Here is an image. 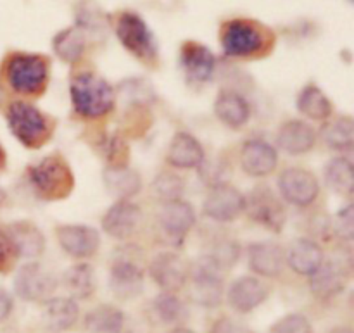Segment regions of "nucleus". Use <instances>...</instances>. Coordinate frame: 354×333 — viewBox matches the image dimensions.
I'll use <instances>...</instances> for the list:
<instances>
[{
	"label": "nucleus",
	"mask_w": 354,
	"mask_h": 333,
	"mask_svg": "<svg viewBox=\"0 0 354 333\" xmlns=\"http://www.w3.org/2000/svg\"><path fill=\"white\" fill-rule=\"evenodd\" d=\"M50 82V59L44 54L10 52L0 64V85L14 95L40 97Z\"/></svg>",
	"instance_id": "obj_1"
},
{
	"label": "nucleus",
	"mask_w": 354,
	"mask_h": 333,
	"mask_svg": "<svg viewBox=\"0 0 354 333\" xmlns=\"http://www.w3.org/2000/svg\"><path fill=\"white\" fill-rule=\"evenodd\" d=\"M220 44L227 57L258 59L272 52L275 33L259 21L234 17L221 24Z\"/></svg>",
	"instance_id": "obj_2"
},
{
	"label": "nucleus",
	"mask_w": 354,
	"mask_h": 333,
	"mask_svg": "<svg viewBox=\"0 0 354 333\" xmlns=\"http://www.w3.org/2000/svg\"><path fill=\"white\" fill-rule=\"evenodd\" d=\"M73 111L83 120H100L116 107L114 86L93 71L76 73L69 83Z\"/></svg>",
	"instance_id": "obj_3"
},
{
	"label": "nucleus",
	"mask_w": 354,
	"mask_h": 333,
	"mask_svg": "<svg viewBox=\"0 0 354 333\" xmlns=\"http://www.w3.org/2000/svg\"><path fill=\"white\" fill-rule=\"evenodd\" d=\"M24 176L33 196L45 202L68 199L75 190V173L61 154L45 155L28 166Z\"/></svg>",
	"instance_id": "obj_4"
},
{
	"label": "nucleus",
	"mask_w": 354,
	"mask_h": 333,
	"mask_svg": "<svg viewBox=\"0 0 354 333\" xmlns=\"http://www.w3.org/2000/svg\"><path fill=\"white\" fill-rule=\"evenodd\" d=\"M6 123L12 137L28 151L48 144L54 133V121L30 100H10L3 109Z\"/></svg>",
	"instance_id": "obj_5"
},
{
	"label": "nucleus",
	"mask_w": 354,
	"mask_h": 333,
	"mask_svg": "<svg viewBox=\"0 0 354 333\" xmlns=\"http://www.w3.org/2000/svg\"><path fill=\"white\" fill-rule=\"evenodd\" d=\"M113 28L120 44L145 66H156L159 59L158 41L140 14L121 10L114 14Z\"/></svg>",
	"instance_id": "obj_6"
},
{
	"label": "nucleus",
	"mask_w": 354,
	"mask_h": 333,
	"mask_svg": "<svg viewBox=\"0 0 354 333\" xmlns=\"http://www.w3.org/2000/svg\"><path fill=\"white\" fill-rule=\"evenodd\" d=\"M197 223L196 209L190 202L180 199L171 202H161L156 214V230L166 245L173 249H182L187 235Z\"/></svg>",
	"instance_id": "obj_7"
},
{
	"label": "nucleus",
	"mask_w": 354,
	"mask_h": 333,
	"mask_svg": "<svg viewBox=\"0 0 354 333\" xmlns=\"http://www.w3.org/2000/svg\"><path fill=\"white\" fill-rule=\"evenodd\" d=\"M244 214L258 227L279 235L287 223V211L280 196L273 192L270 185L254 187L245 196Z\"/></svg>",
	"instance_id": "obj_8"
},
{
	"label": "nucleus",
	"mask_w": 354,
	"mask_h": 333,
	"mask_svg": "<svg viewBox=\"0 0 354 333\" xmlns=\"http://www.w3.org/2000/svg\"><path fill=\"white\" fill-rule=\"evenodd\" d=\"M279 196L283 202L306 209L318 200L322 192L317 175L303 166H289L279 176Z\"/></svg>",
	"instance_id": "obj_9"
},
{
	"label": "nucleus",
	"mask_w": 354,
	"mask_h": 333,
	"mask_svg": "<svg viewBox=\"0 0 354 333\" xmlns=\"http://www.w3.org/2000/svg\"><path fill=\"white\" fill-rule=\"evenodd\" d=\"M57 276L38 261L24 263L14 276V292L26 303H47L57 292Z\"/></svg>",
	"instance_id": "obj_10"
},
{
	"label": "nucleus",
	"mask_w": 354,
	"mask_h": 333,
	"mask_svg": "<svg viewBox=\"0 0 354 333\" xmlns=\"http://www.w3.org/2000/svg\"><path fill=\"white\" fill-rule=\"evenodd\" d=\"M245 193L228 182L214 183L209 187L203 202V213L214 223L227 225L244 214Z\"/></svg>",
	"instance_id": "obj_11"
},
{
	"label": "nucleus",
	"mask_w": 354,
	"mask_h": 333,
	"mask_svg": "<svg viewBox=\"0 0 354 333\" xmlns=\"http://www.w3.org/2000/svg\"><path fill=\"white\" fill-rule=\"evenodd\" d=\"M189 296L192 303L203 307H218L225 299V278L223 273L214 269L203 259L190 265L189 275Z\"/></svg>",
	"instance_id": "obj_12"
},
{
	"label": "nucleus",
	"mask_w": 354,
	"mask_h": 333,
	"mask_svg": "<svg viewBox=\"0 0 354 333\" xmlns=\"http://www.w3.org/2000/svg\"><path fill=\"white\" fill-rule=\"evenodd\" d=\"M147 275L161 289V292H175L185 289L190 275V263L176 251H165L149 261Z\"/></svg>",
	"instance_id": "obj_13"
},
{
	"label": "nucleus",
	"mask_w": 354,
	"mask_h": 333,
	"mask_svg": "<svg viewBox=\"0 0 354 333\" xmlns=\"http://www.w3.org/2000/svg\"><path fill=\"white\" fill-rule=\"evenodd\" d=\"M144 223V211L133 200H116L104 213L100 227L107 237L114 240H130Z\"/></svg>",
	"instance_id": "obj_14"
},
{
	"label": "nucleus",
	"mask_w": 354,
	"mask_h": 333,
	"mask_svg": "<svg viewBox=\"0 0 354 333\" xmlns=\"http://www.w3.org/2000/svg\"><path fill=\"white\" fill-rule=\"evenodd\" d=\"M351 282V266L342 259H325L320 268L308 276V287L322 301L334 299L348 289Z\"/></svg>",
	"instance_id": "obj_15"
},
{
	"label": "nucleus",
	"mask_w": 354,
	"mask_h": 333,
	"mask_svg": "<svg viewBox=\"0 0 354 333\" xmlns=\"http://www.w3.org/2000/svg\"><path fill=\"white\" fill-rule=\"evenodd\" d=\"M55 238L61 251L76 261L93 258L100 249V234L88 225H57Z\"/></svg>",
	"instance_id": "obj_16"
},
{
	"label": "nucleus",
	"mask_w": 354,
	"mask_h": 333,
	"mask_svg": "<svg viewBox=\"0 0 354 333\" xmlns=\"http://www.w3.org/2000/svg\"><path fill=\"white\" fill-rule=\"evenodd\" d=\"M279 151L265 138H249L241 145L239 164L251 178H266L279 168Z\"/></svg>",
	"instance_id": "obj_17"
},
{
	"label": "nucleus",
	"mask_w": 354,
	"mask_h": 333,
	"mask_svg": "<svg viewBox=\"0 0 354 333\" xmlns=\"http://www.w3.org/2000/svg\"><path fill=\"white\" fill-rule=\"evenodd\" d=\"M270 294H272V287L265 280L256 275H244L232 282V285L225 292V297L232 310L245 314L265 304Z\"/></svg>",
	"instance_id": "obj_18"
},
{
	"label": "nucleus",
	"mask_w": 354,
	"mask_h": 333,
	"mask_svg": "<svg viewBox=\"0 0 354 333\" xmlns=\"http://www.w3.org/2000/svg\"><path fill=\"white\" fill-rule=\"evenodd\" d=\"M248 265L259 278H279L287 268L286 247L272 240L252 242L248 247Z\"/></svg>",
	"instance_id": "obj_19"
},
{
	"label": "nucleus",
	"mask_w": 354,
	"mask_h": 333,
	"mask_svg": "<svg viewBox=\"0 0 354 333\" xmlns=\"http://www.w3.org/2000/svg\"><path fill=\"white\" fill-rule=\"evenodd\" d=\"M145 283V269L130 258L113 259L109 269V287L116 299L130 301L142 294Z\"/></svg>",
	"instance_id": "obj_20"
},
{
	"label": "nucleus",
	"mask_w": 354,
	"mask_h": 333,
	"mask_svg": "<svg viewBox=\"0 0 354 333\" xmlns=\"http://www.w3.org/2000/svg\"><path fill=\"white\" fill-rule=\"evenodd\" d=\"M204 161H206V151L196 135L189 131H178L173 135L166 152V162L169 168L190 171V169H199Z\"/></svg>",
	"instance_id": "obj_21"
},
{
	"label": "nucleus",
	"mask_w": 354,
	"mask_h": 333,
	"mask_svg": "<svg viewBox=\"0 0 354 333\" xmlns=\"http://www.w3.org/2000/svg\"><path fill=\"white\" fill-rule=\"evenodd\" d=\"M317 140L318 131L315 130L313 124L303 120L283 121L277 131V147L294 158L310 154L317 145Z\"/></svg>",
	"instance_id": "obj_22"
},
{
	"label": "nucleus",
	"mask_w": 354,
	"mask_h": 333,
	"mask_svg": "<svg viewBox=\"0 0 354 333\" xmlns=\"http://www.w3.org/2000/svg\"><path fill=\"white\" fill-rule=\"evenodd\" d=\"M180 64L187 79L192 83H206L216 71V57L206 45L187 40L180 48Z\"/></svg>",
	"instance_id": "obj_23"
},
{
	"label": "nucleus",
	"mask_w": 354,
	"mask_h": 333,
	"mask_svg": "<svg viewBox=\"0 0 354 333\" xmlns=\"http://www.w3.org/2000/svg\"><path fill=\"white\" fill-rule=\"evenodd\" d=\"M286 258L287 268L292 269L296 275L311 276L325 261V251L315 238L301 237L286 249Z\"/></svg>",
	"instance_id": "obj_24"
},
{
	"label": "nucleus",
	"mask_w": 354,
	"mask_h": 333,
	"mask_svg": "<svg viewBox=\"0 0 354 333\" xmlns=\"http://www.w3.org/2000/svg\"><path fill=\"white\" fill-rule=\"evenodd\" d=\"M214 116L220 120L221 124H225L230 130H241L251 120V104L234 90H221L214 100Z\"/></svg>",
	"instance_id": "obj_25"
},
{
	"label": "nucleus",
	"mask_w": 354,
	"mask_h": 333,
	"mask_svg": "<svg viewBox=\"0 0 354 333\" xmlns=\"http://www.w3.org/2000/svg\"><path fill=\"white\" fill-rule=\"evenodd\" d=\"M6 230L9 231L10 238L16 244L21 259H37L45 252V245H47L45 235L33 221H12V223L6 225Z\"/></svg>",
	"instance_id": "obj_26"
},
{
	"label": "nucleus",
	"mask_w": 354,
	"mask_h": 333,
	"mask_svg": "<svg viewBox=\"0 0 354 333\" xmlns=\"http://www.w3.org/2000/svg\"><path fill=\"white\" fill-rule=\"evenodd\" d=\"M102 182L107 192L116 197V200H131L140 193L144 185L140 173L130 166H121V168L106 166L102 171Z\"/></svg>",
	"instance_id": "obj_27"
},
{
	"label": "nucleus",
	"mask_w": 354,
	"mask_h": 333,
	"mask_svg": "<svg viewBox=\"0 0 354 333\" xmlns=\"http://www.w3.org/2000/svg\"><path fill=\"white\" fill-rule=\"evenodd\" d=\"M44 323L50 332H68L80 318V306L71 297H52L44 303Z\"/></svg>",
	"instance_id": "obj_28"
},
{
	"label": "nucleus",
	"mask_w": 354,
	"mask_h": 333,
	"mask_svg": "<svg viewBox=\"0 0 354 333\" xmlns=\"http://www.w3.org/2000/svg\"><path fill=\"white\" fill-rule=\"evenodd\" d=\"M296 107L310 121H322L324 123L328 117L334 116V104L317 83H308L299 90Z\"/></svg>",
	"instance_id": "obj_29"
},
{
	"label": "nucleus",
	"mask_w": 354,
	"mask_h": 333,
	"mask_svg": "<svg viewBox=\"0 0 354 333\" xmlns=\"http://www.w3.org/2000/svg\"><path fill=\"white\" fill-rule=\"evenodd\" d=\"M242 245L237 238L228 237V235H221V237H214L207 245L206 252L203 254V261L213 266L218 272L225 273L228 269L234 268L242 258Z\"/></svg>",
	"instance_id": "obj_30"
},
{
	"label": "nucleus",
	"mask_w": 354,
	"mask_h": 333,
	"mask_svg": "<svg viewBox=\"0 0 354 333\" xmlns=\"http://www.w3.org/2000/svg\"><path fill=\"white\" fill-rule=\"evenodd\" d=\"M62 285L69 297L75 301H85L93 296L97 289L95 269L90 263L78 261L69 266L62 275Z\"/></svg>",
	"instance_id": "obj_31"
},
{
	"label": "nucleus",
	"mask_w": 354,
	"mask_h": 333,
	"mask_svg": "<svg viewBox=\"0 0 354 333\" xmlns=\"http://www.w3.org/2000/svg\"><path fill=\"white\" fill-rule=\"evenodd\" d=\"M318 137L324 140L327 147L332 151L348 152L354 145V121L349 114H341V116H332L324 121Z\"/></svg>",
	"instance_id": "obj_32"
},
{
	"label": "nucleus",
	"mask_w": 354,
	"mask_h": 333,
	"mask_svg": "<svg viewBox=\"0 0 354 333\" xmlns=\"http://www.w3.org/2000/svg\"><path fill=\"white\" fill-rule=\"evenodd\" d=\"M124 323V313L113 304H99L85 316V330L88 333H121Z\"/></svg>",
	"instance_id": "obj_33"
},
{
	"label": "nucleus",
	"mask_w": 354,
	"mask_h": 333,
	"mask_svg": "<svg viewBox=\"0 0 354 333\" xmlns=\"http://www.w3.org/2000/svg\"><path fill=\"white\" fill-rule=\"evenodd\" d=\"M55 55L61 61L68 62V64H76L80 59L83 57L86 48V38L85 33L80 26L66 28V30L59 31L52 41Z\"/></svg>",
	"instance_id": "obj_34"
},
{
	"label": "nucleus",
	"mask_w": 354,
	"mask_h": 333,
	"mask_svg": "<svg viewBox=\"0 0 354 333\" xmlns=\"http://www.w3.org/2000/svg\"><path fill=\"white\" fill-rule=\"evenodd\" d=\"M325 183L328 189L344 197H351L354 192V168L351 159L339 155L328 161L325 166Z\"/></svg>",
	"instance_id": "obj_35"
},
{
	"label": "nucleus",
	"mask_w": 354,
	"mask_h": 333,
	"mask_svg": "<svg viewBox=\"0 0 354 333\" xmlns=\"http://www.w3.org/2000/svg\"><path fill=\"white\" fill-rule=\"evenodd\" d=\"M152 311L158 316V320L165 325L178 327L185 323L189 318V310L183 303L182 297L175 292H161L152 301Z\"/></svg>",
	"instance_id": "obj_36"
},
{
	"label": "nucleus",
	"mask_w": 354,
	"mask_h": 333,
	"mask_svg": "<svg viewBox=\"0 0 354 333\" xmlns=\"http://www.w3.org/2000/svg\"><path fill=\"white\" fill-rule=\"evenodd\" d=\"M187 182L182 175L175 169H166V171L158 173L151 183V190L159 202H171V200L183 199Z\"/></svg>",
	"instance_id": "obj_37"
},
{
	"label": "nucleus",
	"mask_w": 354,
	"mask_h": 333,
	"mask_svg": "<svg viewBox=\"0 0 354 333\" xmlns=\"http://www.w3.org/2000/svg\"><path fill=\"white\" fill-rule=\"evenodd\" d=\"M19 259L21 256L9 231L6 230V227H0V275H9L17 266Z\"/></svg>",
	"instance_id": "obj_38"
},
{
	"label": "nucleus",
	"mask_w": 354,
	"mask_h": 333,
	"mask_svg": "<svg viewBox=\"0 0 354 333\" xmlns=\"http://www.w3.org/2000/svg\"><path fill=\"white\" fill-rule=\"evenodd\" d=\"M332 235L339 238V240L349 242L354 237V207L353 204H348L346 207H342L335 218L332 220Z\"/></svg>",
	"instance_id": "obj_39"
},
{
	"label": "nucleus",
	"mask_w": 354,
	"mask_h": 333,
	"mask_svg": "<svg viewBox=\"0 0 354 333\" xmlns=\"http://www.w3.org/2000/svg\"><path fill=\"white\" fill-rule=\"evenodd\" d=\"M270 333H313L310 320L304 314L292 313L287 316L280 318L272 328Z\"/></svg>",
	"instance_id": "obj_40"
},
{
	"label": "nucleus",
	"mask_w": 354,
	"mask_h": 333,
	"mask_svg": "<svg viewBox=\"0 0 354 333\" xmlns=\"http://www.w3.org/2000/svg\"><path fill=\"white\" fill-rule=\"evenodd\" d=\"M107 166L111 168H121V166H128V159H130V149H128V142L123 137H114L113 140L107 144L106 149Z\"/></svg>",
	"instance_id": "obj_41"
},
{
	"label": "nucleus",
	"mask_w": 354,
	"mask_h": 333,
	"mask_svg": "<svg viewBox=\"0 0 354 333\" xmlns=\"http://www.w3.org/2000/svg\"><path fill=\"white\" fill-rule=\"evenodd\" d=\"M209 333H254L248 325L241 323V321L234 320V318L221 316L211 327Z\"/></svg>",
	"instance_id": "obj_42"
},
{
	"label": "nucleus",
	"mask_w": 354,
	"mask_h": 333,
	"mask_svg": "<svg viewBox=\"0 0 354 333\" xmlns=\"http://www.w3.org/2000/svg\"><path fill=\"white\" fill-rule=\"evenodd\" d=\"M12 310H14L12 296H10L6 289L0 287V323H3V321L10 316Z\"/></svg>",
	"instance_id": "obj_43"
},
{
	"label": "nucleus",
	"mask_w": 354,
	"mask_h": 333,
	"mask_svg": "<svg viewBox=\"0 0 354 333\" xmlns=\"http://www.w3.org/2000/svg\"><path fill=\"white\" fill-rule=\"evenodd\" d=\"M6 162H7V154H6V151H3L2 144H0V171L6 168Z\"/></svg>",
	"instance_id": "obj_44"
},
{
	"label": "nucleus",
	"mask_w": 354,
	"mask_h": 333,
	"mask_svg": "<svg viewBox=\"0 0 354 333\" xmlns=\"http://www.w3.org/2000/svg\"><path fill=\"white\" fill-rule=\"evenodd\" d=\"M168 333H196V332H192L190 328H185V327H175L173 330H169Z\"/></svg>",
	"instance_id": "obj_45"
},
{
	"label": "nucleus",
	"mask_w": 354,
	"mask_h": 333,
	"mask_svg": "<svg viewBox=\"0 0 354 333\" xmlns=\"http://www.w3.org/2000/svg\"><path fill=\"white\" fill-rule=\"evenodd\" d=\"M330 333H353V330L349 327H337V328H334Z\"/></svg>",
	"instance_id": "obj_46"
},
{
	"label": "nucleus",
	"mask_w": 354,
	"mask_h": 333,
	"mask_svg": "<svg viewBox=\"0 0 354 333\" xmlns=\"http://www.w3.org/2000/svg\"><path fill=\"white\" fill-rule=\"evenodd\" d=\"M6 202H7V192L0 187V207H2Z\"/></svg>",
	"instance_id": "obj_47"
},
{
	"label": "nucleus",
	"mask_w": 354,
	"mask_h": 333,
	"mask_svg": "<svg viewBox=\"0 0 354 333\" xmlns=\"http://www.w3.org/2000/svg\"><path fill=\"white\" fill-rule=\"evenodd\" d=\"M3 102H6V90H3L2 85H0V107L3 106Z\"/></svg>",
	"instance_id": "obj_48"
}]
</instances>
